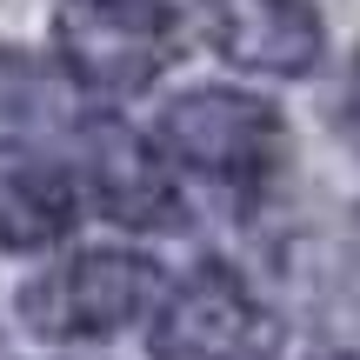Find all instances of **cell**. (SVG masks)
Listing matches in <instances>:
<instances>
[{
	"instance_id": "6da1fadb",
	"label": "cell",
	"mask_w": 360,
	"mask_h": 360,
	"mask_svg": "<svg viewBox=\"0 0 360 360\" xmlns=\"http://www.w3.org/2000/svg\"><path fill=\"white\" fill-rule=\"evenodd\" d=\"M154 147L167 154L174 174H193L200 187L254 193L281 167L287 127H281V107L247 87H187L160 107Z\"/></svg>"
},
{
	"instance_id": "7a4b0ae2",
	"label": "cell",
	"mask_w": 360,
	"mask_h": 360,
	"mask_svg": "<svg viewBox=\"0 0 360 360\" xmlns=\"http://www.w3.org/2000/svg\"><path fill=\"white\" fill-rule=\"evenodd\" d=\"M180 0H53V60L94 101L147 94L180 53Z\"/></svg>"
},
{
	"instance_id": "3957f363",
	"label": "cell",
	"mask_w": 360,
	"mask_h": 360,
	"mask_svg": "<svg viewBox=\"0 0 360 360\" xmlns=\"http://www.w3.org/2000/svg\"><path fill=\"white\" fill-rule=\"evenodd\" d=\"M160 307V267L127 247H87L20 287V321L40 340H107Z\"/></svg>"
},
{
	"instance_id": "277c9868",
	"label": "cell",
	"mask_w": 360,
	"mask_h": 360,
	"mask_svg": "<svg viewBox=\"0 0 360 360\" xmlns=\"http://www.w3.org/2000/svg\"><path fill=\"white\" fill-rule=\"evenodd\" d=\"M274 347H281V321L227 260H200L180 287L160 294L147 321L154 360H274Z\"/></svg>"
},
{
	"instance_id": "5b68a950",
	"label": "cell",
	"mask_w": 360,
	"mask_h": 360,
	"mask_svg": "<svg viewBox=\"0 0 360 360\" xmlns=\"http://www.w3.org/2000/svg\"><path fill=\"white\" fill-rule=\"evenodd\" d=\"M207 40L227 67L267 80H307L327 53V27L307 0H207Z\"/></svg>"
},
{
	"instance_id": "8992f818",
	"label": "cell",
	"mask_w": 360,
	"mask_h": 360,
	"mask_svg": "<svg viewBox=\"0 0 360 360\" xmlns=\"http://www.w3.org/2000/svg\"><path fill=\"white\" fill-rule=\"evenodd\" d=\"M80 141H87V193L114 227H174L180 174L167 167V154L147 134L94 114L80 127Z\"/></svg>"
},
{
	"instance_id": "52a82bcc",
	"label": "cell",
	"mask_w": 360,
	"mask_h": 360,
	"mask_svg": "<svg viewBox=\"0 0 360 360\" xmlns=\"http://www.w3.org/2000/svg\"><path fill=\"white\" fill-rule=\"evenodd\" d=\"M80 220L74 167L34 141H0V254H40L67 240Z\"/></svg>"
},
{
	"instance_id": "ba28073f",
	"label": "cell",
	"mask_w": 360,
	"mask_h": 360,
	"mask_svg": "<svg viewBox=\"0 0 360 360\" xmlns=\"http://www.w3.org/2000/svg\"><path fill=\"white\" fill-rule=\"evenodd\" d=\"M340 127H347V141L360 147V53H354L347 80H340Z\"/></svg>"
},
{
	"instance_id": "9c48e42d",
	"label": "cell",
	"mask_w": 360,
	"mask_h": 360,
	"mask_svg": "<svg viewBox=\"0 0 360 360\" xmlns=\"http://www.w3.org/2000/svg\"><path fill=\"white\" fill-rule=\"evenodd\" d=\"M314 360H360V354H347V347H327V354H314Z\"/></svg>"
}]
</instances>
